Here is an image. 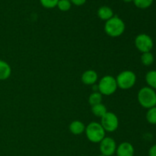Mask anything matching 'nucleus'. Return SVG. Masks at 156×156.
I'll return each mask as SVG.
<instances>
[{
    "instance_id": "obj_1",
    "label": "nucleus",
    "mask_w": 156,
    "mask_h": 156,
    "mask_svg": "<svg viewBox=\"0 0 156 156\" xmlns=\"http://www.w3.org/2000/svg\"><path fill=\"white\" fill-rule=\"evenodd\" d=\"M126 25L123 20L117 15H114L108 20L105 24V31L111 37H118L125 31Z\"/></svg>"
},
{
    "instance_id": "obj_2",
    "label": "nucleus",
    "mask_w": 156,
    "mask_h": 156,
    "mask_svg": "<svg viewBox=\"0 0 156 156\" xmlns=\"http://www.w3.org/2000/svg\"><path fill=\"white\" fill-rule=\"evenodd\" d=\"M137 99L140 105L146 109L156 106V92L149 86L143 87L139 91Z\"/></svg>"
},
{
    "instance_id": "obj_3",
    "label": "nucleus",
    "mask_w": 156,
    "mask_h": 156,
    "mask_svg": "<svg viewBox=\"0 0 156 156\" xmlns=\"http://www.w3.org/2000/svg\"><path fill=\"white\" fill-rule=\"evenodd\" d=\"M85 135L87 139L93 143H100V142L105 137V129L101 124L97 122H91L85 127Z\"/></svg>"
},
{
    "instance_id": "obj_4",
    "label": "nucleus",
    "mask_w": 156,
    "mask_h": 156,
    "mask_svg": "<svg viewBox=\"0 0 156 156\" xmlns=\"http://www.w3.org/2000/svg\"><path fill=\"white\" fill-rule=\"evenodd\" d=\"M98 91L102 95L109 96L115 93L117 89V84L116 78L112 76H105L102 77L98 84Z\"/></svg>"
},
{
    "instance_id": "obj_5",
    "label": "nucleus",
    "mask_w": 156,
    "mask_h": 156,
    "mask_svg": "<svg viewBox=\"0 0 156 156\" xmlns=\"http://www.w3.org/2000/svg\"><path fill=\"white\" fill-rule=\"evenodd\" d=\"M117 87L121 89L126 90L133 88L136 82V76L131 70H125L119 73L116 78Z\"/></svg>"
},
{
    "instance_id": "obj_6",
    "label": "nucleus",
    "mask_w": 156,
    "mask_h": 156,
    "mask_svg": "<svg viewBox=\"0 0 156 156\" xmlns=\"http://www.w3.org/2000/svg\"><path fill=\"white\" fill-rule=\"evenodd\" d=\"M101 124L105 132L112 133L117 129L119 126V119L113 112H108L101 118Z\"/></svg>"
},
{
    "instance_id": "obj_7",
    "label": "nucleus",
    "mask_w": 156,
    "mask_h": 156,
    "mask_svg": "<svg viewBox=\"0 0 156 156\" xmlns=\"http://www.w3.org/2000/svg\"><path fill=\"white\" fill-rule=\"evenodd\" d=\"M135 46L142 53L151 52L154 47L152 37L146 34H140L135 38Z\"/></svg>"
},
{
    "instance_id": "obj_8",
    "label": "nucleus",
    "mask_w": 156,
    "mask_h": 156,
    "mask_svg": "<svg viewBox=\"0 0 156 156\" xmlns=\"http://www.w3.org/2000/svg\"><path fill=\"white\" fill-rule=\"evenodd\" d=\"M117 146V143L114 139L105 136L99 143V150L101 155L113 156L116 153Z\"/></svg>"
},
{
    "instance_id": "obj_9",
    "label": "nucleus",
    "mask_w": 156,
    "mask_h": 156,
    "mask_svg": "<svg viewBox=\"0 0 156 156\" xmlns=\"http://www.w3.org/2000/svg\"><path fill=\"white\" fill-rule=\"evenodd\" d=\"M134 152L135 150L133 146L130 143L123 142L117 146L116 156H133Z\"/></svg>"
},
{
    "instance_id": "obj_10",
    "label": "nucleus",
    "mask_w": 156,
    "mask_h": 156,
    "mask_svg": "<svg viewBox=\"0 0 156 156\" xmlns=\"http://www.w3.org/2000/svg\"><path fill=\"white\" fill-rule=\"evenodd\" d=\"M98 79V76L96 71L92 69H88L84 72L81 77L82 83L86 85H95Z\"/></svg>"
},
{
    "instance_id": "obj_11",
    "label": "nucleus",
    "mask_w": 156,
    "mask_h": 156,
    "mask_svg": "<svg viewBox=\"0 0 156 156\" xmlns=\"http://www.w3.org/2000/svg\"><path fill=\"white\" fill-rule=\"evenodd\" d=\"M85 125L80 120H74L70 123L69 131L73 134V135H81L83 133L85 130Z\"/></svg>"
},
{
    "instance_id": "obj_12",
    "label": "nucleus",
    "mask_w": 156,
    "mask_h": 156,
    "mask_svg": "<svg viewBox=\"0 0 156 156\" xmlns=\"http://www.w3.org/2000/svg\"><path fill=\"white\" fill-rule=\"evenodd\" d=\"M12 74V68L5 61L0 59V81L6 80Z\"/></svg>"
},
{
    "instance_id": "obj_13",
    "label": "nucleus",
    "mask_w": 156,
    "mask_h": 156,
    "mask_svg": "<svg viewBox=\"0 0 156 156\" xmlns=\"http://www.w3.org/2000/svg\"><path fill=\"white\" fill-rule=\"evenodd\" d=\"M98 16L99 17L100 19L107 21L114 16V12L111 9V8L104 5L99 8L98 10Z\"/></svg>"
},
{
    "instance_id": "obj_14",
    "label": "nucleus",
    "mask_w": 156,
    "mask_h": 156,
    "mask_svg": "<svg viewBox=\"0 0 156 156\" xmlns=\"http://www.w3.org/2000/svg\"><path fill=\"white\" fill-rule=\"evenodd\" d=\"M91 112L95 117L101 118L108 112V110H107L106 106L105 105L101 103L94 105V106H91Z\"/></svg>"
},
{
    "instance_id": "obj_15",
    "label": "nucleus",
    "mask_w": 156,
    "mask_h": 156,
    "mask_svg": "<svg viewBox=\"0 0 156 156\" xmlns=\"http://www.w3.org/2000/svg\"><path fill=\"white\" fill-rule=\"evenodd\" d=\"M146 82L149 88L156 90V70H151L146 73Z\"/></svg>"
},
{
    "instance_id": "obj_16",
    "label": "nucleus",
    "mask_w": 156,
    "mask_h": 156,
    "mask_svg": "<svg viewBox=\"0 0 156 156\" xmlns=\"http://www.w3.org/2000/svg\"><path fill=\"white\" fill-rule=\"evenodd\" d=\"M102 96L103 95L99 91H94L90 94L89 98H88V103L91 106H94L98 104H101L102 102V99H103Z\"/></svg>"
},
{
    "instance_id": "obj_17",
    "label": "nucleus",
    "mask_w": 156,
    "mask_h": 156,
    "mask_svg": "<svg viewBox=\"0 0 156 156\" xmlns=\"http://www.w3.org/2000/svg\"><path fill=\"white\" fill-rule=\"evenodd\" d=\"M155 58H154L153 54L151 52H147V53H142L141 56V62L145 66H149L154 62Z\"/></svg>"
},
{
    "instance_id": "obj_18",
    "label": "nucleus",
    "mask_w": 156,
    "mask_h": 156,
    "mask_svg": "<svg viewBox=\"0 0 156 156\" xmlns=\"http://www.w3.org/2000/svg\"><path fill=\"white\" fill-rule=\"evenodd\" d=\"M146 117L148 123L153 125L156 124V106L148 109Z\"/></svg>"
},
{
    "instance_id": "obj_19",
    "label": "nucleus",
    "mask_w": 156,
    "mask_h": 156,
    "mask_svg": "<svg viewBox=\"0 0 156 156\" xmlns=\"http://www.w3.org/2000/svg\"><path fill=\"white\" fill-rule=\"evenodd\" d=\"M133 2L139 9H146L152 5L153 0H133Z\"/></svg>"
},
{
    "instance_id": "obj_20",
    "label": "nucleus",
    "mask_w": 156,
    "mask_h": 156,
    "mask_svg": "<svg viewBox=\"0 0 156 156\" xmlns=\"http://www.w3.org/2000/svg\"><path fill=\"white\" fill-rule=\"evenodd\" d=\"M56 7L62 12H67L71 9L72 3L70 0H59Z\"/></svg>"
},
{
    "instance_id": "obj_21",
    "label": "nucleus",
    "mask_w": 156,
    "mask_h": 156,
    "mask_svg": "<svg viewBox=\"0 0 156 156\" xmlns=\"http://www.w3.org/2000/svg\"><path fill=\"white\" fill-rule=\"evenodd\" d=\"M59 0H40L41 5L46 9H53L56 7Z\"/></svg>"
},
{
    "instance_id": "obj_22",
    "label": "nucleus",
    "mask_w": 156,
    "mask_h": 156,
    "mask_svg": "<svg viewBox=\"0 0 156 156\" xmlns=\"http://www.w3.org/2000/svg\"><path fill=\"white\" fill-rule=\"evenodd\" d=\"M87 0H70L72 4L75 5L77 6H81L83 5L85 2H86Z\"/></svg>"
},
{
    "instance_id": "obj_23",
    "label": "nucleus",
    "mask_w": 156,
    "mask_h": 156,
    "mask_svg": "<svg viewBox=\"0 0 156 156\" xmlns=\"http://www.w3.org/2000/svg\"><path fill=\"white\" fill-rule=\"evenodd\" d=\"M149 156H156V144L153 145L149 150Z\"/></svg>"
},
{
    "instance_id": "obj_24",
    "label": "nucleus",
    "mask_w": 156,
    "mask_h": 156,
    "mask_svg": "<svg viewBox=\"0 0 156 156\" xmlns=\"http://www.w3.org/2000/svg\"><path fill=\"white\" fill-rule=\"evenodd\" d=\"M124 2H133V0H123Z\"/></svg>"
},
{
    "instance_id": "obj_25",
    "label": "nucleus",
    "mask_w": 156,
    "mask_h": 156,
    "mask_svg": "<svg viewBox=\"0 0 156 156\" xmlns=\"http://www.w3.org/2000/svg\"><path fill=\"white\" fill-rule=\"evenodd\" d=\"M98 156H105L104 155H101H101H98Z\"/></svg>"
},
{
    "instance_id": "obj_26",
    "label": "nucleus",
    "mask_w": 156,
    "mask_h": 156,
    "mask_svg": "<svg viewBox=\"0 0 156 156\" xmlns=\"http://www.w3.org/2000/svg\"><path fill=\"white\" fill-rule=\"evenodd\" d=\"M113 156H114V155H113Z\"/></svg>"
}]
</instances>
